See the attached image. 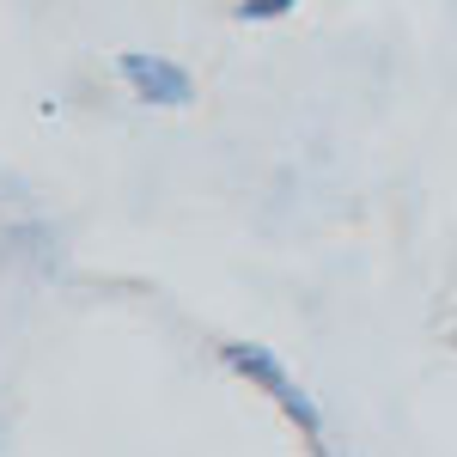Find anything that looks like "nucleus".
<instances>
[{
	"instance_id": "f257e3e1",
	"label": "nucleus",
	"mask_w": 457,
	"mask_h": 457,
	"mask_svg": "<svg viewBox=\"0 0 457 457\" xmlns=\"http://www.w3.org/2000/svg\"><path fill=\"white\" fill-rule=\"evenodd\" d=\"M220 360H226V372H238V378H250L262 396H275V409L299 427L305 452H329V445H323V415H317V403L287 378V366L275 360V348H262V342H226Z\"/></svg>"
},
{
	"instance_id": "f03ea898",
	"label": "nucleus",
	"mask_w": 457,
	"mask_h": 457,
	"mask_svg": "<svg viewBox=\"0 0 457 457\" xmlns=\"http://www.w3.org/2000/svg\"><path fill=\"white\" fill-rule=\"evenodd\" d=\"M116 73H122V86L153 110H189L195 104V79H189V68H177L171 55L122 49V55H116Z\"/></svg>"
},
{
	"instance_id": "7ed1b4c3",
	"label": "nucleus",
	"mask_w": 457,
	"mask_h": 457,
	"mask_svg": "<svg viewBox=\"0 0 457 457\" xmlns=\"http://www.w3.org/2000/svg\"><path fill=\"white\" fill-rule=\"evenodd\" d=\"M293 6H299V0H238L232 19H238V25H269V19H287Z\"/></svg>"
}]
</instances>
